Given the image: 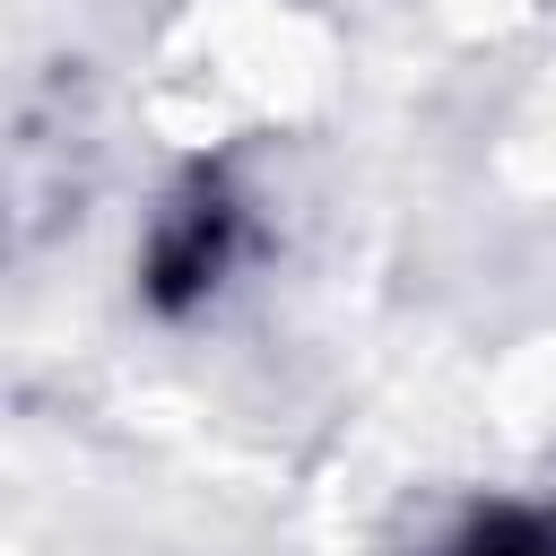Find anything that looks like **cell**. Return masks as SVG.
Segmentation results:
<instances>
[{
  "mask_svg": "<svg viewBox=\"0 0 556 556\" xmlns=\"http://www.w3.org/2000/svg\"><path fill=\"white\" fill-rule=\"evenodd\" d=\"M226 261H235V208L200 182V191L156 226V261H148V269H156V295H165V304H182V295L217 287V269H226Z\"/></svg>",
  "mask_w": 556,
  "mask_h": 556,
  "instance_id": "obj_1",
  "label": "cell"
},
{
  "mask_svg": "<svg viewBox=\"0 0 556 556\" xmlns=\"http://www.w3.org/2000/svg\"><path fill=\"white\" fill-rule=\"evenodd\" d=\"M452 556H556V521H539V513H495V521H478Z\"/></svg>",
  "mask_w": 556,
  "mask_h": 556,
  "instance_id": "obj_2",
  "label": "cell"
}]
</instances>
